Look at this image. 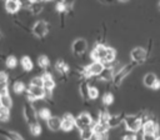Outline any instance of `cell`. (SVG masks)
I'll return each mask as SVG.
<instances>
[{
    "label": "cell",
    "instance_id": "ee69618b",
    "mask_svg": "<svg viewBox=\"0 0 160 140\" xmlns=\"http://www.w3.org/2000/svg\"><path fill=\"white\" fill-rule=\"evenodd\" d=\"M105 1H108V2H111V1H112V0H105Z\"/></svg>",
    "mask_w": 160,
    "mask_h": 140
},
{
    "label": "cell",
    "instance_id": "277c9868",
    "mask_svg": "<svg viewBox=\"0 0 160 140\" xmlns=\"http://www.w3.org/2000/svg\"><path fill=\"white\" fill-rule=\"evenodd\" d=\"M71 50H72V54L75 56L84 55L86 52V50H88V42H86V40L85 39H81V38L74 40L72 44H71Z\"/></svg>",
    "mask_w": 160,
    "mask_h": 140
},
{
    "label": "cell",
    "instance_id": "e575fe53",
    "mask_svg": "<svg viewBox=\"0 0 160 140\" xmlns=\"http://www.w3.org/2000/svg\"><path fill=\"white\" fill-rule=\"evenodd\" d=\"M142 140H156L155 134H142Z\"/></svg>",
    "mask_w": 160,
    "mask_h": 140
},
{
    "label": "cell",
    "instance_id": "3957f363",
    "mask_svg": "<svg viewBox=\"0 0 160 140\" xmlns=\"http://www.w3.org/2000/svg\"><path fill=\"white\" fill-rule=\"evenodd\" d=\"M134 65H136V64L132 62V64L125 65V66H122V68L119 70V72H116V74L114 75L112 80H114V85H115V86H119V85L122 82V80H125V78H126V76L131 72V70L134 69Z\"/></svg>",
    "mask_w": 160,
    "mask_h": 140
},
{
    "label": "cell",
    "instance_id": "f35d334b",
    "mask_svg": "<svg viewBox=\"0 0 160 140\" xmlns=\"http://www.w3.org/2000/svg\"><path fill=\"white\" fill-rule=\"evenodd\" d=\"M119 1H120V2H128L129 0H119Z\"/></svg>",
    "mask_w": 160,
    "mask_h": 140
},
{
    "label": "cell",
    "instance_id": "74e56055",
    "mask_svg": "<svg viewBox=\"0 0 160 140\" xmlns=\"http://www.w3.org/2000/svg\"><path fill=\"white\" fill-rule=\"evenodd\" d=\"M151 89H154V90H159V89H160V80H159V79L155 81V84L152 85V88H151Z\"/></svg>",
    "mask_w": 160,
    "mask_h": 140
},
{
    "label": "cell",
    "instance_id": "484cf974",
    "mask_svg": "<svg viewBox=\"0 0 160 140\" xmlns=\"http://www.w3.org/2000/svg\"><path fill=\"white\" fill-rule=\"evenodd\" d=\"M92 132H94V130H92L91 126H88V128L80 130V138H81V140H88L91 136Z\"/></svg>",
    "mask_w": 160,
    "mask_h": 140
},
{
    "label": "cell",
    "instance_id": "d6a6232c",
    "mask_svg": "<svg viewBox=\"0 0 160 140\" xmlns=\"http://www.w3.org/2000/svg\"><path fill=\"white\" fill-rule=\"evenodd\" d=\"M6 94H9V86H8V82H1V84H0V96L6 95Z\"/></svg>",
    "mask_w": 160,
    "mask_h": 140
},
{
    "label": "cell",
    "instance_id": "9c48e42d",
    "mask_svg": "<svg viewBox=\"0 0 160 140\" xmlns=\"http://www.w3.org/2000/svg\"><path fill=\"white\" fill-rule=\"evenodd\" d=\"M74 126H75V118L71 114L65 112L61 118V130L62 131H70V130H72Z\"/></svg>",
    "mask_w": 160,
    "mask_h": 140
},
{
    "label": "cell",
    "instance_id": "44dd1931",
    "mask_svg": "<svg viewBox=\"0 0 160 140\" xmlns=\"http://www.w3.org/2000/svg\"><path fill=\"white\" fill-rule=\"evenodd\" d=\"M42 9H44V5H42V2H40V1L32 2V4H31V6L29 8L30 12H31V14H34V15H38V14H40Z\"/></svg>",
    "mask_w": 160,
    "mask_h": 140
},
{
    "label": "cell",
    "instance_id": "7c38bea8",
    "mask_svg": "<svg viewBox=\"0 0 160 140\" xmlns=\"http://www.w3.org/2000/svg\"><path fill=\"white\" fill-rule=\"evenodd\" d=\"M46 124H48V128L51 130V131H58L61 129V118H58V116H50L48 120H46Z\"/></svg>",
    "mask_w": 160,
    "mask_h": 140
},
{
    "label": "cell",
    "instance_id": "7a4b0ae2",
    "mask_svg": "<svg viewBox=\"0 0 160 140\" xmlns=\"http://www.w3.org/2000/svg\"><path fill=\"white\" fill-rule=\"evenodd\" d=\"M24 118H25V121L31 125L34 122H36V118H38V114H36V109L35 106L31 104V101H26L25 105H24Z\"/></svg>",
    "mask_w": 160,
    "mask_h": 140
},
{
    "label": "cell",
    "instance_id": "836d02e7",
    "mask_svg": "<svg viewBox=\"0 0 160 140\" xmlns=\"http://www.w3.org/2000/svg\"><path fill=\"white\" fill-rule=\"evenodd\" d=\"M8 79H9L8 74L5 71H0V84L1 82H8Z\"/></svg>",
    "mask_w": 160,
    "mask_h": 140
},
{
    "label": "cell",
    "instance_id": "ac0fdd59",
    "mask_svg": "<svg viewBox=\"0 0 160 140\" xmlns=\"http://www.w3.org/2000/svg\"><path fill=\"white\" fill-rule=\"evenodd\" d=\"M55 70L60 74V75H65L69 72V65L62 61V60H58L56 64H55Z\"/></svg>",
    "mask_w": 160,
    "mask_h": 140
},
{
    "label": "cell",
    "instance_id": "d590c367",
    "mask_svg": "<svg viewBox=\"0 0 160 140\" xmlns=\"http://www.w3.org/2000/svg\"><path fill=\"white\" fill-rule=\"evenodd\" d=\"M88 140H101V136H100L99 134H96V132H92L91 136H90Z\"/></svg>",
    "mask_w": 160,
    "mask_h": 140
},
{
    "label": "cell",
    "instance_id": "f1b7e54d",
    "mask_svg": "<svg viewBox=\"0 0 160 140\" xmlns=\"http://www.w3.org/2000/svg\"><path fill=\"white\" fill-rule=\"evenodd\" d=\"M99 96V90L96 86H89L88 89V98L90 100H95L96 98Z\"/></svg>",
    "mask_w": 160,
    "mask_h": 140
},
{
    "label": "cell",
    "instance_id": "ab89813d",
    "mask_svg": "<svg viewBox=\"0 0 160 140\" xmlns=\"http://www.w3.org/2000/svg\"><path fill=\"white\" fill-rule=\"evenodd\" d=\"M38 1H40V2H45V1H50V0H38Z\"/></svg>",
    "mask_w": 160,
    "mask_h": 140
},
{
    "label": "cell",
    "instance_id": "e0dca14e",
    "mask_svg": "<svg viewBox=\"0 0 160 140\" xmlns=\"http://www.w3.org/2000/svg\"><path fill=\"white\" fill-rule=\"evenodd\" d=\"M5 9H6V11H8L9 14H15V12H18V11H19L20 5H19V2H18V1L6 0V2H5Z\"/></svg>",
    "mask_w": 160,
    "mask_h": 140
},
{
    "label": "cell",
    "instance_id": "30bf717a",
    "mask_svg": "<svg viewBox=\"0 0 160 140\" xmlns=\"http://www.w3.org/2000/svg\"><path fill=\"white\" fill-rule=\"evenodd\" d=\"M141 130H142V134H156L158 130H159L158 122H156L155 120H146V121H142Z\"/></svg>",
    "mask_w": 160,
    "mask_h": 140
},
{
    "label": "cell",
    "instance_id": "7bdbcfd3",
    "mask_svg": "<svg viewBox=\"0 0 160 140\" xmlns=\"http://www.w3.org/2000/svg\"><path fill=\"white\" fill-rule=\"evenodd\" d=\"M158 8H159V11H160V1H159V5H158Z\"/></svg>",
    "mask_w": 160,
    "mask_h": 140
},
{
    "label": "cell",
    "instance_id": "ba28073f",
    "mask_svg": "<svg viewBox=\"0 0 160 140\" xmlns=\"http://www.w3.org/2000/svg\"><path fill=\"white\" fill-rule=\"evenodd\" d=\"M28 96L30 100H41L45 96V90L41 86H32L30 85L28 88Z\"/></svg>",
    "mask_w": 160,
    "mask_h": 140
},
{
    "label": "cell",
    "instance_id": "4316f807",
    "mask_svg": "<svg viewBox=\"0 0 160 140\" xmlns=\"http://www.w3.org/2000/svg\"><path fill=\"white\" fill-rule=\"evenodd\" d=\"M29 128H30V132H31V135L38 136V135L41 134V126H40V124H39L38 121L34 122V124H31V125H29Z\"/></svg>",
    "mask_w": 160,
    "mask_h": 140
},
{
    "label": "cell",
    "instance_id": "83f0119b",
    "mask_svg": "<svg viewBox=\"0 0 160 140\" xmlns=\"http://www.w3.org/2000/svg\"><path fill=\"white\" fill-rule=\"evenodd\" d=\"M24 90H25V85L22 81H15L12 84V91L15 94H21Z\"/></svg>",
    "mask_w": 160,
    "mask_h": 140
},
{
    "label": "cell",
    "instance_id": "f6af8a7d",
    "mask_svg": "<svg viewBox=\"0 0 160 140\" xmlns=\"http://www.w3.org/2000/svg\"><path fill=\"white\" fill-rule=\"evenodd\" d=\"M0 106H1V104H0Z\"/></svg>",
    "mask_w": 160,
    "mask_h": 140
},
{
    "label": "cell",
    "instance_id": "60d3db41",
    "mask_svg": "<svg viewBox=\"0 0 160 140\" xmlns=\"http://www.w3.org/2000/svg\"><path fill=\"white\" fill-rule=\"evenodd\" d=\"M29 1H30V2H31V4H32V2H36V1H38V0H29Z\"/></svg>",
    "mask_w": 160,
    "mask_h": 140
},
{
    "label": "cell",
    "instance_id": "8992f818",
    "mask_svg": "<svg viewBox=\"0 0 160 140\" xmlns=\"http://www.w3.org/2000/svg\"><path fill=\"white\" fill-rule=\"evenodd\" d=\"M48 31H49V26H48V24H46L45 21H42V20L35 22V25L32 26V34H34L36 38H39V39L45 38V35L48 34Z\"/></svg>",
    "mask_w": 160,
    "mask_h": 140
},
{
    "label": "cell",
    "instance_id": "cb8c5ba5",
    "mask_svg": "<svg viewBox=\"0 0 160 140\" xmlns=\"http://www.w3.org/2000/svg\"><path fill=\"white\" fill-rule=\"evenodd\" d=\"M10 119V109H6L4 106H0V121L5 122Z\"/></svg>",
    "mask_w": 160,
    "mask_h": 140
},
{
    "label": "cell",
    "instance_id": "5bb4252c",
    "mask_svg": "<svg viewBox=\"0 0 160 140\" xmlns=\"http://www.w3.org/2000/svg\"><path fill=\"white\" fill-rule=\"evenodd\" d=\"M124 120V114H118V115H110L109 120H108V125L110 129L112 128H118Z\"/></svg>",
    "mask_w": 160,
    "mask_h": 140
},
{
    "label": "cell",
    "instance_id": "52a82bcc",
    "mask_svg": "<svg viewBox=\"0 0 160 140\" xmlns=\"http://www.w3.org/2000/svg\"><path fill=\"white\" fill-rule=\"evenodd\" d=\"M146 50L141 46H138V48H134L131 51H130V58L132 60V62L138 64V62H142L145 59H146Z\"/></svg>",
    "mask_w": 160,
    "mask_h": 140
},
{
    "label": "cell",
    "instance_id": "5b68a950",
    "mask_svg": "<svg viewBox=\"0 0 160 140\" xmlns=\"http://www.w3.org/2000/svg\"><path fill=\"white\" fill-rule=\"evenodd\" d=\"M91 122H92V118L89 112H81L75 118V126L79 130H82L88 126H91Z\"/></svg>",
    "mask_w": 160,
    "mask_h": 140
},
{
    "label": "cell",
    "instance_id": "6da1fadb",
    "mask_svg": "<svg viewBox=\"0 0 160 140\" xmlns=\"http://www.w3.org/2000/svg\"><path fill=\"white\" fill-rule=\"evenodd\" d=\"M122 121L126 130H129L130 132H138L139 130H141V115H125Z\"/></svg>",
    "mask_w": 160,
    "mask_h": 140
},
{
    "label": "cell",
    "instance_id": "4fadbf2b",
    "mask_svg": "<svg viewBox=\"0 0 160 140\" xmlns=\"http://www.w3.org/2000/svg\"><path fill=\"white\" fill-rule=\"evenodd\" d=\"M98 78H99L100 81H110L114 78V71L110 66H105L104 70L98 75Z\"/></svg>",
    "mask_w": 160,
    "mask_h": 140
},
{
    "label": "cell",
    "instance_id": "2e32d148",
    "mask_svg": "<svg viewBox=\"0 0 160 140\" xmlns=\"http://www.w3.org/2000/svg\"><path fill=\"white\" fill-rule=\"evenodd\" d=\"M115 58H116V51H115V49H112V48H109V46H108V49H106V54H105V58H104V60H102V64H104V65H109V64L114 62Z\"/></svg>",
    "mask_w": 160,
    "mask_h": 140
},
{
    "label": "cell",
    "instance_id": "1f68e13d",
    "mask_svg": "<svg viewBox=\"0 0 160 140\" xmlns=\"http://www.w3.org/2000/svg\"><path fill=\"white\" fill-rule=\"evenodd\" d=\"M30 85H32V86H41L42 88V79H41V76L32 78L31 81H30Z\"/></svg>",
    "mask_w": 160,
    "mask_h": 140
},
{
    "label": "cell",
    "instance_id": "7402d4cb",
    "mask_svg": "<svg viewBox=\"0 0 160 140\" xmlns=\"http://www.w3.org/2000/svg\"><path fill=\"white\" fill-rule=\"evenodd\" d=\"M0 104H1V106L6 108V109H10V108L12 106V100H11V96H10L9 94L0 96Z\"/></svg>",
    "mask_w": 160,
    "mask_h": 140
},
{
    "label": "cell",
    "instance_id": "8fae6325",
    "mask_svg": "<svg viewBox=\"0 0 160 140\" xmlns=\"http://www.w3.org/2000/svg\"><path fill=\"white\" fill-rule=\"evenodd\" d=\"M41 79H42V89L45 91H52V89L55 88V80L52 79L51 74L46 71L42 74Z\"/></svg>",
    "mask_w": 160,
    "mask_h": 140
},
{
    "label": "cell",
    "instance_id": "b9f144b4",
    "mask_svg": "<svg viewBox=\"0 0 160 140\" xmlns=\"http://www.w3.org/2000/svg\"><path fill=\"white\" fill-rule=\"evenodd\" d=\"M156 140H160V135H159V136H156Z\"/></svg>",
    "mask_w": 160,
    "mask_h": 140
},
{
    "label": "cell",
    "instance_id": "ffe728a7",
    "mask_svg": "<svg viewBox=\"0 0 160 140\" xmlns=\"http://www.w3.org/2000/svg\"><path fill=\"white\" fill-rule=\"evenodd\" d=\"M20 62H21V66H22V69L25 71H31L32 68H34V64H32V61H31V59L29 56H22Z\"/></svg>",
    "mask_w": 160,
    "mask_h": 140
},
{
    "label": "cell",
    "instance_id": "f546056e",
    "mask_svg": "<svg viewBox=\"0 0 160 140\" xmlns=\"http://www.w3.org/2000/svg\"><path fill=\"white\" fill-rule=\"evenodd\" d=\"M39 116L42 120H48L51 116V112H50V110L48 108H40L39 109Z\"/></svg>",
    "mask_w": 160,
    "mask_h": 140
},
{
    "label": "cell",
    "instance_id": "8d00e7d4",
    "mask_svg": "<svg viewBox=\"0 0 160 140\" xmlns=\"http://www.w3.org/2000/svg\"><path fill=\"white\" fill-rule=\"evenodd\" d=\"M122 140H136V136L134 135V132H131V134H129V135H125V136L122 138Z\"/></svg>",
    "mask_w": 160,
    "mask_h": 140
},
{
    "label": "cell",
    "instance_id": "4dcf8cb0",
    "mask_svg": "<svg viewBox=\"0 0 160 140\" xmlns=\"http://www.w3.org/2000/svg\"><path fill=\"white\" fill-rule=\"evenodd\" d=\"M112 101H114V95L111 92H105L102 96V104L110 105V104H112Z\"/></svg>",
    "mask_w": 160,
    "mask_h": 140
},
{
    "label": "cell",
    "instance_id": "d6986e66",
    "mask_svg": "<svg viewBox=\"0 0 160 140\" xmlns=\"http://www.w3.org/2000/svg\"><path fill=\"white\" fill-rule=\"evenodd\" d=\"M158 80L156 75L152 74V72H148L145 76H144V85L148 86V88H152V85L155 84V81Z\"/></svg>",
    "mask_w": 160,
    "mask_h": 140
},
{
    "label": "cell",
    "instance_id": "d4e9b609",
    "mask_svg": "<svg viewBox=\"0 0 160 140\" xmlns=\"http://www.w3.org/2000/svg\"><path fill=\"white\" fill-rule=\"evenodd\" d=\"M5 65H6L9 69H15V68L18 66V59H16L15 56L10 55V56L6 58V60H5Z\"/></svg>",
    "mask_w": 160,
    "mask_h": 140
},
{
    "label": "cell",
    "instance_id": "603a6c76",
    "mask_svg": "<svg viewBox=\"0 0 160 140\" xmlns=\"http://www.w3.org/2000/svg\"><path fill=\"white\" fill-rule=\"evenodd\" d=\"M38 64H39V66H40L41 69L46 70V69L50 66V60H49V58H48L46 55H40L39 59H38Z\"/></svg>",
    "mask_w": 160,
    "mask_h": 140
},
{
    "label": "cell",
    "instance_id": "9a60e30c",
    "mask_svg": "<svg viewBox=\"0 0 160 140\" xmlns=\"http://www.w3.org/2000/svg\"><path fill=\"white\" fill-rule=\"evenodd\" d=\"M0 135L6 138L8 140H24V138L19 132L11 131V130H2V129H0Z\"/></svg>",
    "mask_w": 160,
    "mask_h": 140
}]
</instances>
